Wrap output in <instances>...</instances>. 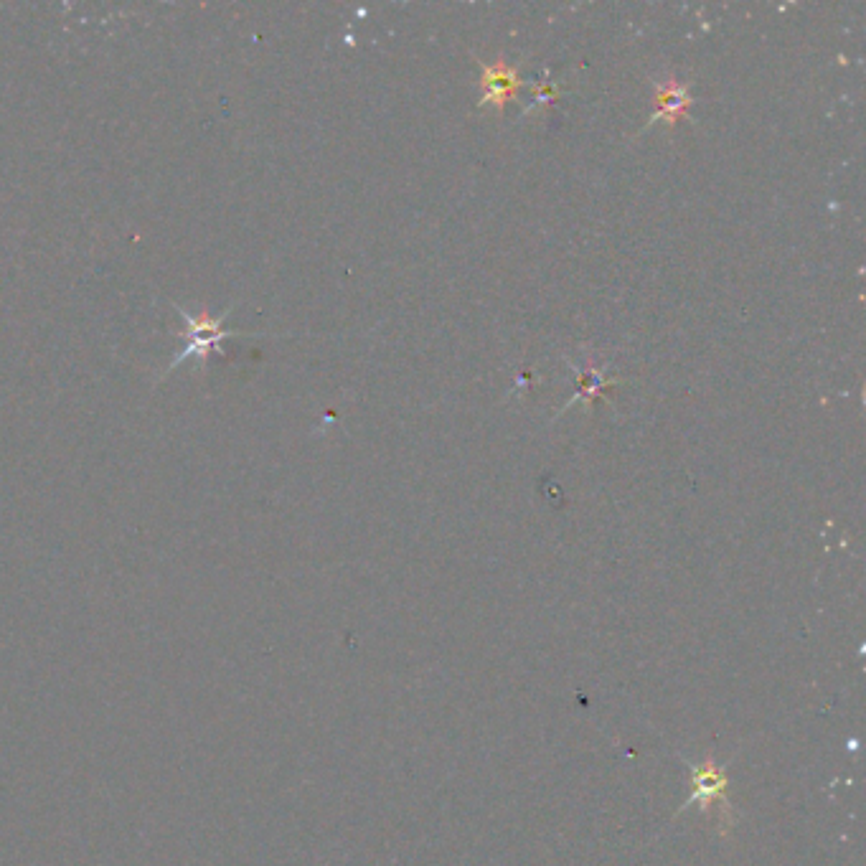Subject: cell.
Here are the masks:
<instances>
[{"instance_id":"4","label":"cell","mask_w":866,"mask_h":866,"mask_svg":"<svg viewBox=\"0 0 866 866\" xmlns=\"http://www.w3.org/2000/svg\"><path fill=\"white\" fill-rule=\"evenodd\" d=\"M607 387H613V381H605L597 371H587L580 376V394H585V397H602Z\"/></svg>"},{"instance_id":"1","label":"cell","mask_w":866,"mask_h":866,"mask_svg":"<svg viewBox=\"0 0 866 866\" xmlns=\"http://www.w3.org/2000/svg\"><path fill=\"white\" fill-rule=\"evenodd\" d=\"M176 310L181 313L183 323H186V331H188V343L186 348H183V354L178 356L176 361H173V369H176L178 364H181L186 356L191 354H201L206 356L209 351H219V343L227 341V338L237 336V331H224V320H227V315H221V318L211 320V318H199L194 320L191 315L186 313V310H181L176 305Z\"/></svg>"},{"instance_id":"2","label":"cell","mask_w":866,"mask_h":866,"mask_svg":"<svg viewBox=\"0 0 866 866\" xmlns=\"http://www.w3.org/2000/svg\"><path fill=\"white\" fill-rule=\"evenodd\" d=\"M653 105H656V115H653V120H661L663 117L668 125H676L681 117L689 115L694 100H691L689 87H684V84L668 82V84H658L656 87Z\"/></svg>"},{"instance_id":"3","label":"cell","mask_w":866,"mask_h":866,"mask_svg":"<svg viewBox=\"0 0 866 866\" xmlns=\"http://www.w3.org/2000/svg\"><path fill=\"white\" fill-rule=\"evenodd\" d=\"M516 87H519V77H516V72L508 69L503 61H498V64H493V67H488L486 72H483V89H486V94H483V105H493L501 110V107L506 105L508 97L516 92Z\"/></svg>"}]
</instances>
